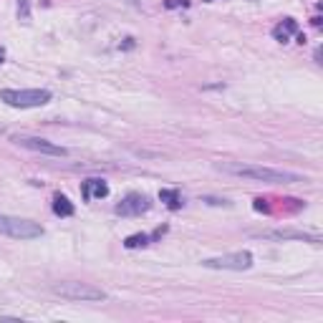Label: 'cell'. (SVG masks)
<instances>
[{"instance_id":"7","label":"cell","mask_w":323,"mask_h":323,"mask_svg":"<svg viewBox=\"0 0 323 323\" xmlns=\"http://www.w3.org/2000/svg\"><path fill=\"white\" fill-rule=\"evenodd\" d=\"M149 207H152V202H149V197L146 194H127L119 204H116V215H122V217H139V215H144V212H149Z\"/></svg>"},{"instance_id":"14","label":"cell","mask_w":323,"mask_h":323,"mask_svg":"<svg viewBox=\"0 0 323 323\" xmlns=\"http://www.w3.org/2000/svg\"><path fill=\"white\" fill-rule=\"evenodd\" d=\"M253 207H255V210H258V212H268V210H270V207H268V202H265V199H255V204H253Z\"/></svg>"},{"instance_id":"5","label":"cell","mask_w":323,"mask_h":323,"mask_svg":"<svg viewBox=\"0 0 323 323\" xmlns=\"http://www.w3.org/2000/svg\"><path fill=\"white\" fill-rule=\"evenodd\" d=\"M202 268H210V270H248V268H253V255L248 250H238V253L202 260Z\"/></svg>"},{"instance_id":"13","label":"cell","mask_w":323,"mask_h":323,"mask_svg":"<svg viewBox=\"0 0 323 323\" xmlns=\"http://www.w3.org/2000/svg\"><path fill=\"white\" fill-rule=\"evenodd\" d=\"M149 243V235H144V232H136V235H129L127 240H124V245L129 248V250H134V248H144Z\"/></svg>"},{"instance_id":"10","label":"cell","mask_w":323,"mask_h":323,"mask_svg":"<svg viewBox=\"0 0 323 323\" xmlns=\"http://www.w3.org/2000/svg\"><path fill=\"white\" fill-rule=\"evenodd\" d=\"M296 33H298V23H296L293 18H285L283 23H278V25L273 28V38L280 41V43H288L290 36H296Z\"/></svg>"},{"instance_id":"15","label":"cell","mask_w":323,"mask_h":323,"mask_svg":"<svg viewBox=\"0 0 323 323\" xmlns=\"http://www.w3.org/2000/svg\"><path fill=\"white\" fill-rule=\"evenodd\" d=\"M204 202H210V204H225V207H230V202H227V199H215V197H204Z\"/></svg>"},{"instance_id":"16","label":"cell","mask_w":323,"mask_h":323,"mask_svg":"<svg viewBox=\"0 0 323 323\" xmlns=\"http://www.w3.org/2000/svg\"><path fill=\"white\" fill-rule=\"evenodd\" d=\"M177 5H190V0H167V8H177Z\"/></svg>"},{"instance_id":"4","label":"cell","mask_w":323,"mask_h":323,"mask_svg":"<svg viewBox=\"0 0 323 323\" xmlns=\"http://www.w3.org/2000/svg\"><path fill=\"white\" fill-rule=\"evenodd\" d=\"M51 290L56 296L66 298V301H81V303H86V301H106V293L101 288L89 285V283H56Z\"/></svg>"},{"instance_id":"8","label":"cell","mask_w":323,"mask_h":323,"mask_svg":"<svg viewBox=\"0 0 323 323\" xmlns=\"http://www.w3.org/2000/svg\"><path fill=\"white\" fill-rule=\"evenodd\" d=\"M255 235L258 238H270V240H303V243L321 245V238L318 235L301 232V230H262V232H255Z\"/></svg>"},{"instance_id":"3","label":"cell","mask_w":323,"mask_h":323,"mask_svg":"<svg viewBox=\"0 0 323 323\" xmlns=\"http://www.w3.org/2000/svg\"><path fill=\"white\" fill-rule=\"evenodd\" d=\"M0 235L15 238V240H36L43 235V227L38 222L13 217V215H0Z\"/></svg>"},{"instance_id":"2","label":"cell","mask_w":323,"mask_h":323,"mask_svg":"<svg viewBox=\"0 0 323 323\" xmlns=\"http://www.w3.org/2000/svg\"><path fill=\"white\" fill-rule=\"evenodd\" d=\"M0 101H5L13 109H36L51 101L48 89H3Z\"/></svg>"},{"instance_id":"9","label":"cell","mask_w":323,"mask_h":323,"mask_svg":"<svg viewBox=\"0 0 323 323\" xmlns=\"http://www.w3.org/2000/svg\"><path fill=\"white\" fill-rule=\"evenodd\" d=\"M109 194V185L104 180H86L81 185V197L83 199H101Z\"/></svg>"},{"instance_id":"12","label":"cell","mask_w":323,"mask_h":323,"mask_svg":"<svg viewBox=\"0 0 323 323\" xmlns=\"http://www.w3.org/2000/svg\"><path fill=\"white\" fill-rule=\"evenodd\" d=\"M159 199H162L169 210H180V207H182V197H180L177 190H162V192H159Z\"/></svg>"},{"instance_id":"6","label":"cell","mask_w":323,"mask_h":323,"mask_svg":"<svg viewBox=\"0 0 323 323\" xmlns=\"http://www.w3.org/2000/svg\"><path fill=\"white\" fill-rule=\"evenodd\" d=\"M13 141H15L18 146H25V149H31V152L48 154V157H66V154H68L64 146H58V144H53V141H48V139H41V136H25V134H15V136H13Z\"/></svg>"},{"instance_id":"1","label":"cell","mask_w":323,"mask_h":323,"mask_svg":"<svg viewBox=\"0 0 323 323\" xmlns=\"http://www.w3.org/2000/svg\"><path fill=\"white\" fill-rule=\"evenodd\" d=\"M220 172L235 174V177H245V180H255V182H270V185H293L301 182L298 174L285 172V169H273V167H262V164H245V162H217L215 164Z\"/></svg>"},{"instance_id":"11","label":"cell","mask_w":323,"mask_h":323,"mask_svg":"<svg viewBox=\"0 0 323 323\" xmlns=\"http://www.w3.org/2000/svg\"><path fill=\"white\" fill-rule=\"evenodd\" d=\"M53 212L58 217H71L73 215V204H71V199L66 194H56L53 197Z\"/></svg>"}]
</instances>
